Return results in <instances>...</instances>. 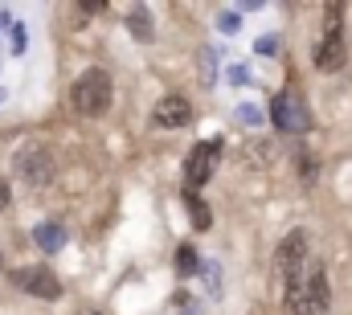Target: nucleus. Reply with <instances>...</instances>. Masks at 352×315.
Returning a JSON list of instances; mask_svg holds the SVG:
<instances>
[{
    "instance_id": "obj_1",
    "label": "nucleus",
    "mask_w": 352,
    "mask_h": 315,
    "mask_svg": "<svg viewBox=\"0 0 352 315\" xmlns=\"http://www.w3.org/2000/svg\"><path fill=\"white\" fill-rule=\"evenodd\" d=\"M332 307V291H328V274L316 266L307 270L295 287H287V312L291 315H328Z\"/></svg>"
},
{
    "instance_id": "obj_2",
    "label": "nucleus",
    "mask_w": 352,
    "mask_h": 315,
    "mask_svg": "<svg viewBox=\"0 0 352 315\" xmlns=\"http://www.w3.org/2000/svg\"><path fill=\"white\" fill-rule=\"evenodd\" d=\"M111 94H115V90H111V74H107V70H87L82 78L74 82L70 102H74V111H78V115L98 119V115H107Z\"/></svg>"
},
{
    "instance_id": "obj_3",
    "label": "nucleus",
    "mask_w": 352,
    "mask_h": 315,
    "mask_svg": "<svg viewBox=\"0 0 352 315\" xmlns=\"http://www.w3.org/2000/svg\"><path fill=\"white\" fill-rule=\"evenodd\" d=\"M12 168H16V176H21L25 184H33V188H45V184L54 180V172H58V164H54V156H50V148H37V144L21 148L16 160H12Z\"/></svg>"
},
{
    "instance_id": "obj_4",
    "label": "nucleus",
    "mask_w": 352,
    "mask_h": 315,
    "mask_svg": "<svg viewBox=\"0 0 352 315\" xmlns=\"http://www.w3.org/2000/svg\"><path fill=\"white\" fill-rule=\"evenodd\" d=\"M270 119H274V127L287 131V135H303V131L311 127V111H307V102H303L295 90H283V94L274 98Z\"/></svg>"
},
{
    "instance_id": "obj_5",
    "label": "nucleus",
    "mask_w": 352,
    "mask_h": 315,
    "mask_svg": "<svg viewBox=\"0 0 352 315\" xmlns=\"http://www.w3.org/2000/svg\"><path fill=\"white\" fill-rule=\"evenodd\" d=\"M274 262H278L283 283H287V287H295V283L307 274V234H303V230H295V234L283 237V246H278Z\"/></svg>"
},
{
    "instance_id": "obj_6",
    "label": "nucleus",
    "mask_w": 352,
    "mask_h": 315,
    "mask_svg": "<svg viewBox=\"0 0 352 315\" xmlns=\"http://www.w3.org/2000/svg\"><path fill=\"white\" fill-rule=\"evenodd\" d=\"M217 160H221V144H217V140H205V144H197V148L184 156V180H188V193L201 188V184L217 172Z\"/></svg>"
},
{
    "instance_id": "obj_7",
    "label": "nucleus",
    "mask_w": 352,
    "mask_h": 315,
    "mask_svg": "<svg viewBox=\"0 0 352 315\" xmlns=\"http://www.w3.org/2000/svg\"><path fill=\"white\" fill-rule=\"evenodd\" d=\"M344 58H349L344 33H340V29H324V37H320V45H316V70L336 74V70L344 66Z\"/></svg>"
},
{
    "instance_id": "obj_8",
    "label": "nucleus",
    "mask_w": 352,
    "mask_h": 315,
    "mask_svg": "<svg viewBox=\"0 0 352 315\" xmlns=\"http://www.w3.org/2000/svg\"><path fill=\"white\" fill-rule=\"evenodd\" d=\"M188 119H192V102H188L184 94H164V98L156 102V111H152V123H156V127H164V131L184 127Z\"/></svg>"
},
{
    "instance_id": "obj_9",
    "label": "nucleus",
    "mask_w": 352,
    "mask_h": 315,
    "mask_svg": "<svg viewBox=\"0 0 352 315\" xmlns=\"http://www.w3.org/2000/svg\"><path fill=\"white\" fill-rule=\"evenodd\" d=\"M16 287H25V291H29V295H37V299H58V295H62L58 274H54V270H45V266L16 270Z\"/></svg>"
},
{
    "instance_id": "obj_10",
    "label": "nucleus",
    "mask_w": 352,
    "mask_h": 315,
    "mask_svg": "<svg viewBox=\"0 0 352 315\" xmlns=\"http://www.w3.org/2000/svg\"><path fill=\"white\" fill-rule=\"evenodd\" d=\"M33 237H37V246H41L45 254H58V250L66 246V230H62L58 221H41V226L33 230Z\"/></svg>"
},
{
    "instance_id": "obj_11",
    "label": "nucleus",
    "mask_w": 352,
    "mask_h": 315,
    "mask_svg": "<svg viewBox=\"0 0 352 315\" xmlns=\"http://www.w3.org/2000/svg\"><path fill=\"white\" fill-rule=\"evenodd\" d=\"M127 25H131L135 41H152V37H156V33H152V17H148V8H144V4H135V8L127 12Z\"/></svg>"
},
{
    "instance_id": "obj_12",
    "label": "nucleus",
    "mask_w": 352,
    "mask_h": 315,
    "mask_svg": "<svg viewBox=\"0 0 352 315\" xmlns=\"http://www.w3.org/2000/svg\"><path fill=\"white\" fill-rule=\"evenodd\" d=\"M184 209H188V217H192L197 230H209V226H213V213H209V205H205L197 193H184Z\"/></svg>"
},
{
    "instance_id": "obj_13",
    "label": "nucleus",
    "mask_w": 352,
    "mask_h": 315,
    "mask_svg": "<svg viewBox=\"0 0 352 315\" xmlns=\"http://www.w3.org/2000/svg\"><path fill=\"white\" fill-rule=\"evenodd\" d=\"M197 266H201V254L192 246H180L176 250V274H197Z\"/></svg>"
},
{
    "instance_id": "obj_14",
    "label": "nucleus",
    "mask_w": 352,
    "mask_h": 315,
    "mask_svg": "<svg viewBox=\"0 0 352 315\" xmlns=\"http://www.w3.org/2000/svg\"><path fill=\"white\" fill-rule=\"evenodd\" d=\"M213 74H217V58H213V50H201V82L209 86Z\"/></svg>"
},
{
    "instance_id": "obj_15",
    "label": "nucleus",
    "mask_w": 352,
    "mask_h": 315,
    "mask_svg": "<svg viewBox=\"0 0 352 315\" xmlns=\"http://www.w3.org/2000/svg\"><path fill=\"white\" fill-rule=\"evenodd\" d=\"M217 25H221V33H238V12H221Z\"/></svg>"
},
{
    "instance_id": "obj_16",
    "label": "nucleus",
    "mask_w": 352,
    "mask_h": 315,
    "mask_svg": "<svg viewBox=\"0 0 352 315\" xmlns=\"http://www.w3.org/2000/svg\"><path fill=\"white\" fill-rule=\"evenodd\" d=\"M12 50H16V54L25 50V25H12Z\"/></svg>"
},
{
    "instance_id": "obj_17",
    "label": "nucleus",
    "mask_w": 352,
    "mask_h": 315,
    "mask_svg": "<svg viewBox=\"0 0 352 315\" xmlns=\"http://www.w3.org/2000/svg\"><path fill=\"white\" fill-rule=\"evenodd\" d=\"M238 119H246V123H263V115H258V107H242V111H238Z\"/></svg>"
},
{
    "instance_id": "obj_18",
    "label": "nucleus",
    "mask_w": 352,
    "mask_h": 315,
    "mask_svg": "<svg viewBox=\"0 0 352 315\" xmlns=\"http://www.w3.org/2000/svg\"><path fill=\"white\" fill-rule=\"evenodd\" d=\"M274 50H278V41H274V37H263V41H258V54H274Z\"/></svg>"
},
{
    "instance_id": "obj_19",
    "label": "nucleus",
    "mask_w": 352,
    "mask_h": 315,
    "mask_svg": "<svg viewBox=\"0 0 352 315\" xmlns=\"http://www.w3.org/2000/svg\"><path fill=\"white\" fill-rule=\"evenodd\" d=\"M4 205H8V180L0 176V209H4Z\"/></svg>"
},
{
    "instance_id": "obj_20",
    "label": "nucleus",
    "mask_w": 352,
    "mask_h": 315,
    "mask_svg": "<svg viewBox=\"0 0 352 315\" xmlns=\"http://www.w3.org/2000/svg\"><path fill=\"white\" fill-rule=\"evenodd\" d=\"M0 102H4V90H0Z\"/></svg>"
},
{
    "instance_id": "obj_21",
    "label": "nucleus",
    "mask_w": 352,
    "mask_h": 315,
    "mask_svg": "<svg viewBox=\"0 0 352 315\" xmlns=\"http://www.w3.org/2000/svg\"><path fill=\"white\" fill-rule=\"evenodd\" d=\"M0 25H4V12H0Z\"/></svg>"
}]
</instances>
